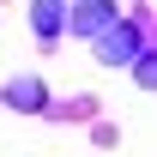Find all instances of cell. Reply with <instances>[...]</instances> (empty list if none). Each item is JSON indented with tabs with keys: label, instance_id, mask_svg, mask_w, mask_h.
<instances>
[{
	"label": "cell",
	"instance_id": "2",
	"mask_svg": "<svg viewBox=\"0 0 157 157\" xmlns=\"http://www.w3.org/2000/svg\"><path fill=\"white\" fill-rule=\"evenodd\" d=\"M109 18H115V0H73V18L67 24H73L78 36H97Z\"/></svg>",
	"mask_w": 157,
	"mask_h": 157
},
{
	"label": "cell",
	"instance_id": "4",
	"mask_svg": "<svg viewBox=\"0 0 157 157\" xmlns=\"http://www.w3.org/2000/svg\"><path fill=\"white\" fill-rule=\"evenodd\" d=\"M30 18H36V30H42V36H60L67 12H60V0H30Z\"/></svg>",
	"mask_w": 157,
	"mask_h": 157
},
{
	"label": "cell",
	"instance_id": "5",
	"mask_svg": "<svg viewBox=\"0 0 157 157\" xmlns=\"http://www.w3.org/2000/svg\"><path fill=\"white\" fill-rule=\"evenodd\" d=\"M133 78H139V85H151V78H157V67H151V55H145V48L133 55Z\"/></svg>",
	"mask_w": 157,
	"mask_h": 157
},
{
	"label": "cell",
	"instance_id": "1",
	"mask_svg": "<svg viewBox=\"0 0 157 157\" xmlns=\"http://www.w3.org/2000/svg\"><path fill=\"white\" fill-rule=\"evenodd\" d=\"M97 36H103L97 42V60H103V67H127V60L145 48V30H139V24H121V18H109Z\"/></svg>",
	"mask_w": 157,
	"mask_h": 157
},
{
	"label": "cell",
	"instance_id": "3",
	"mask_svg": "<svg viewBox=\"0 0 157 157\" xmlns=\"http://www.w3.org/2000/svg\"><path fill=\"white\" fill-rule=\"evenodd\" d=\"M6 103L12 109H48V91H42V78H12L6 85Z\"/></svg>",
	"mask_w": 157,
	"mask_h": 157
}]
</instances>
